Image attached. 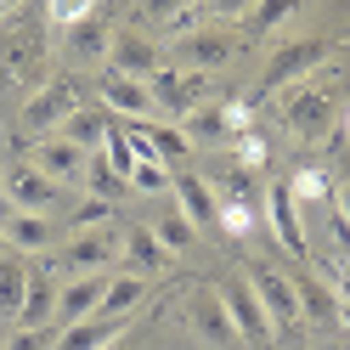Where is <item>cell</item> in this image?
I'll use <instances>...</instances> for the list:
<instances>
[{
    "label": "cell",
    "mask_w": 350,
    "mask_h": 350,
    "mask_svg": "<svg viewBox=\"0 0 350 350\" xmlns=\"http://www.w3.org/2000/svg\"><path fill=\"white\" fill-rule=\"evenodd\" d=\"M350 96V40L339 46V57H327L311 79L288 85V96H282V130H288L294 142H322L327 130L339 124V107Z\"/></svg>",
    "instance_id": "6da1fadb"
},
{
    "label": "cell",
    "mask_w": 350,
    "mask_h": 350,
    "mask_svg": "<svg viewBox=\"0 0 350 350\" xmlns=\"http://www.w3.org/2000/svg\"><path fill=\"white\" fill-rule=\"evenodd\" d=\"M51 17L46 0H17L12 12H0V79L40 91L51 79Z\"/></svg>",
    "instance_id": "7a4b0ae2"
},
{
    "label": "cell",
    "mask_w": 350,
    "mask_h": 350,
    "mask_svg": "<svg viewBox=\"0 0 350 350\" xmlns=\"http://www.w3.org/2000/svg\"><path fill=\"white\" fill-rule=\"evenodd\" d=\"M339 46H345L339 34H299V40H282V46L266 57V74H260V85H254V102H266V96H277V91H288V85L311 79Z\"/></svg>",
    "instance_id": "3957f363"
},
{
    "label": "cell",
    "mask_w": 350,
    "mask_h": 350,
    "mask_svg": "<svg viewBox=\"0 0 350 350\" xmlns=\"http://www.w3.org/2000/svg\"><path fill=\"white\" fill-rule=\"evenodd\" d=\"M85 107V91H79V79L74 74H51L40 91H29L23 102V113H17V136L23 142H46L62 130V119H74Z\"/></svg>",
    "instance_id": "277c9868"
},
{
    "label": "cell",
    "mask_w": 350,
    "mask_h": 350,
    "mask_svg": "<svg viewBox=\"0 0 350 350\" xmlns=\"http://www.w3.org/2000/svg\"><path fill=\"white\" fill-rule=\"evenodd\" d=\"M209 181V192H215V204H221V232H237L243 237L249 232V221H254V209H260V187H254V170H243V164H221L215 175H204Z\"/></svg>",
    "instance_id": "5b68a950"
},
{
    "label": "cell",
    "mask_w": 350,
    "mask_h": 350,
    "mask_svg": "<svg viewBox=\"0 0 350 350\" xmlns=\"http://www.w3.org/2000/svg\"><path fill=\"white\" fill-rule=\"evenodd\" d=\"M119 260V237H113V226H96V232H74L68 243H62L57 254H46V271L57 277H96V271H107Z\"/></svg>",
    "instance_id": "8992f818"
},
{
    "label": "cell",
    "mask_w": 350,
    "mask_h": 350,
    "mask_svg": "<svg viewBox=\"0 0 350 350\" xmlns=\"http://www.w3.org/2000/svg\"><path fill=\"white\" fill-rule=\"evenodd\" d=\"M215 294H221V305H226V322H232L237 345H266V339L277 334L271 317L260 311V299H254V288H249V277H221V282H215Z\"/></svg>",
    "instance_id": "52a82bcc"
},
{
    "label": "cell",
    "mask_w": 350,
    "mask_h": 350,
    "mask_svg": "<svg viewBox=\"0 0 350 350\" xmlns=\"http://www.w3.org/2000/svg\"><path fill=\"white\" fill-rule=\"evenodd\" d=\"M147 91H152V107H159V113L187 119L192 107L209 102V74H187V68H175V62H164V68L147 79Z\"/></svg>",
    "instance_id": "ba28073f"
},
{
    "label": "cell",
    "mask_w": 350,
    "mask_h": 350,
    "mask_svg": "<svg viewBox=\"0 0 350 350\" xmlns=\"http://www.w3.org/2000/svg\"><path fill=\"white\" fill-rule=\"evenodd\" d=\"M232 57H237L232 29H187L175 40V68H187V74H221Z\"/></svg>",
    "instance_id": "9c48e42d"
},
{
    "label": "cell",
    "mask_w": 350,
    "mask_h": 350,
    "mask_svg": "<svg viewBox=\"0 0 350 350\" xmlns=\"http://www.w3.org/2000/svg\"><path fill=\"white\" fill-rule=\"evenodd\" d=\"M170 192H175V209H181L198 232H221V204H215V192H209V181L198 170L170 164Z\"/></svg>",
    "instance_id": "30bf717a"
},
{
    "label": "cell",
    "mask_w": 350,
    "mask_h": 350,
    "mask_svg": "<svg viewBox=\"0 0 350 350\" xmlns=\"http://www.w3.org/2000/svg\"><path fill=\"white\" fill-rule=\"evenodd\" d=\"M187 327H192L204 345H215V350H232V345H237L232 322H226V305H221V294H215V282L187 288Z\"/></svg>",
    "instance_id": "8fae6325"
},
{
    "label": "cell",
    "mask_w": 350,
    "mask_h": 350,
    "mask_svg": "<svg viewBox=\"0 0 350 350\" xmlns=\"http://www.w3.org/2000/svg\"><path fill=\"white\" fill-rule=\"evenodd\" d=\"M0 192H6V204L12 209H34V215H51L57 204H62V187L57 181H46L29 159L23 164H12L6 175H0Z\"/></svg>",
    "instance_id": "7c38bea8"
},
{
    "label": "cell",
    "mask_w": 350,
    "mask_h": 350,
    "mask_svg": "<svg viewBox=\"0 0 350 350\" xmlns=\"http://www.w3.org/2000/svg\"><path fill=\"white\" fill-rule=\"evenodd\" d=\"M249 288L260 299V311L271 317V327H294L299 322V299H294V277L277 266H249Z\"/></svg>",
    "instance_id": "4fadbf2b"
},
{
    "label": "cell",
    "mask_w": 350,
    "mask_h": 350,
    "mask_svg": "<svg viewBox=\"0 0 350 350\" xmlns=\"http://www.w3.org/2000/svg\"><path fill=\"white\" fill-rule=\"evenodd\" d=\"M260 204H266V221H271V232H277L282 254L305 260V221H299V198H294V187H288V181H271L266 192H260Z\"/></svg>",
    "instance_id": "5bb4252c"
},
{
    "label": "cell",
    "mask_w": 350,
    "mask_h": 350,
    "mask_svg": "<svg viewBox=\"0 0 350 350\" xmlns=\"http://www.w3.org/2000/svg\"><path fill=\"white\" fill-rule=\"evenodd\" d=\"M164 51L152 46V40L142 34V29H113V51H107V68L113 74H130V79H152L164 68Z\"/></svg>",
    "instance_id": "9a60e30c"
},
{
    "label": "cell",
    "mask_w": 350,
    "mask_h": 350,
    "mask_svg": "<svg viewBox=\"0 0 350 350\" xmlns=\"http://www.w3.org/2000/svg\"><path fill=\"white\" fill-rule=\"evenodd\" d=\"M102 113H113V119H152L159 107H152V91H147V79H130V74H113V68H102Z\"/></svg>",
    "instance_id": "2e32d148"
},
{
    "label": "cell",
    "mask_w": 350,
    "mask_h": 350,
    "mask_svg": "<svg viewBox=\"0 0 350 350\" xmlns=\"http://www.w3.org/2000/svg\"><path fill=\"white\" fill-rule=\"evenodd\" d=\"M102 288H107V277L96 271V277H62L57 282V327H74V322H85V317H96V305H102Z\"/></svg>",
    "instance_id": "e0dca14e"
},
{
    "label": "cell",
    "mask_w": 350,
    "mask_h": 350,
    "mask_svg": "<svg viewBox=\"0 0 350 350\" xmlns=\"http://www.w3.org/2000/svg\"><path fill=\"white\" fill-rule=\"evenodd\" d=\"M0 232H6V249L17 254H51V215H34V209H0Z\"/></svg>",
    "instance_id": "ac0fdd59"
},
{
    "label": "cell",
    "mask_w": 350,
    "mask_h": 350,
    "mask_svg": "<svg viewBox=\"0 0 350 350\" xmlns=\"http://www.w3.org/2000/svg\"><path fill=\"white\" fill-rule=\"evenodd\" d=\"M62 51H68V62H79V68H107V51H113V29L102 23V17L91 12L85 23H74V29H62Z\"/></svg>",
    "instance_id": "d6986e66"
},
{
    "label": "cell",
    "mask_w": 350,
    "mask_h": 350,
    "mask_svg": "<svg viewBox=\"0 0 350 350\" xmlns=\"http://www.w3.org/2000/svg\"><path fill=\"white\" fill-rule=\"evenodd\" d=\"M237 130H243V119L232 113V107H221V102H204V107H192V113L181 119V136H187V147L198 142V147H221V142H232Z\"/></svg>",
    "instance_id": "ffe728a7"
},
{
    "label": "cell",
    "mask_w": 350,
    "mask_h": 350,
    "mask_svg": "<svg viewBox=\"0 0 350 350\" xmlns=\"http://www.w3.org/2000/svg\"><path fill=\"white\" fill-rule=\"evenodd\" d=\"M85 159H91V152H79L74 142H62V136H46V142H34V152H29V164L46 175V181H79L85 175Z\"/></svg>",
    "instance_id": "44dd1931"
},
{
    "label": "cell",
    "mask_w": 350,
    "mask_h": 350,
    "mask_svg": "<svg viewBox=\"0 0 350 350\" xmlns=\"http://www.w3.org/2000/svg\"><path fill=\"white\" fill-rule=\"evenodd\" d=\"M51 317H57V277L46 266H29V288H23L12 327H51Z\"/></svg>",
    "instance_id": "7402d4cb"
},
{
    "label": "cell",
    "mask_w": 350,
    "mask_h": 350,
    "mask_svg": "<svg viewBox=\"0 0 350 350\" xmlns=\"http://www.w3.org/2000/svg\"><path fill=\"white\" fill-rule=\"evenodd\" d=\"M124 334H130V317H85L74 327H62L51 350H107V345L124 339Z\"/></svg>",
    "instance_id": "603a6c76"
},
{
    "label": "cell",
    "mask_w": 350,
    "mask_h": 350,
    "mask_svg": "<svg viewBox=\"0 0 350 350\" xmlns=\"http://www.w3.org/2000/svg\"><path fill=\"white\" fill-rule=\"evenodd\" d=\"M294 299H299V317H311L317 327H334L339 322V294L327 288L317 271H294Z\"/></svg>",
    "instance_id": "cb8c5ba5"
},
{
    "label": "cell",
    "mask_w": 350,
    "mask_h": 350,
    "mask_svg": "<svg viewBox=\"0 0 350 350\" xmlns=\"http://www.w3.org/2000/svg\"><path fill=\"white\" fill-rule=\"evenodd\" d=\"M142 299H147V277H142V271L107 277V288H102V305H96V317H136V311H142Z\"/></svg>",
    "instance_id": "d4e9b609"
},
{
    "label": "cell",
    "mask_w": 350,
    "mask_h": 350,
    "mask_svg": "<svg viewBox=\"0 0 350 350\" xmlns=\"http://www.w3.org/2000/svg\"><path fill=\"white\" fill-rule=\"evenodd\" d=\"M23 288H29V254L6 249V254H0V322H17Z\"/></svg>",
    "instance_id": "484cf974"
},
{
    "label": "cell",
    "mask_w": 350,
    "mask_h": 350,
    "mask_svg": "<svg viewBox=\"0 0 350 350\" xmlns=\"http://www.w3.org/2000/svg\"><path fill=\"white\" fill-rule=\"evenodd\" d=\"M119 254H130L142 271H164L170 260H175V254L159 243V237H152V226H130V232L119 237Z\"/></svg>",
    "instance_id": "4316f807"
},
{
    "label": "cell",
    "mask_w": 350,
    "mask_h": 350,
    "mask_svg": "<svg viewBox=\"0 0 350 350\" xmlns=\"http://www.w3.org/2000/svg\"><path fill=\"white\" fill-rule=\"evenodd\" d=\"M62 142H74L79 152H102V136H107V113H96V107H79L74 119H62L57 130Z\"/></svg>",
    "instance_id": "83f0119b"
},
{
    "label": "cell",
    "mask_w": 350,
    "mask_h": 350,
    "mask_svg": "<svg viewBox=\"0 0 350 350\" xmlns=\"http://www.w3.org/2000/svg\"><path fill=\"white\" fill-rule=\"evenodd\" d=\"M299 6H305V0H254V6H249V17H243V34H249V40L271 34V29H282V23H288Z\"/></svg>",
    "instance_id": "f1b7e54d"
},
{
    "label": "cell",
    "mask_w": 350,
    "mask_h": 350,
    "mask_svg": "<svg viewBox=\"0 0 350 350\" xmlns=\"http://www.w3.org/2000/svg\"><path fill=\"white\" fill-rule=\"evenodd\" d=\"M152 237H159V243H164L170 254H187L192 243H198V226H192L187 215L170 204V209H159V221H152Z\"/></svg>",
    "instance_id": "f546056e"
},
{
    "label": "cell",
    "mask_w": 350,
    "mask_h": 350,
    "mask_svg": "<svg viewBox=\"0 0 350 350\" xmlns=\"http://www.w3.org/2000/svg\"><path fill=\"white\" fill-rule=\"evenodd\" d=\"M79 181H85V192H91V198H107V204H119L124 192H130V181L107 170L102 152H91V159H85V175H79Z\"/></svg>",
    "instance_id": "4dcf8cb0"
},
{
    "label": "cell",
    "mask_w": 350,
    "mask_h": 350,
    "mask_svg": "<svg viewBox=\"0 0 350 350\" xmlns=\"http://www.w3.org/2000/svg\"><path fill=\"white\" fill-rule=\"evenodd\" d=\"M136 124H142L147 147L159 152L164 164H181V159H187V136H181V124H164V119H136Z\"/></svg>",
    "instance_id": "1f68e13d"
},
{
    "label": "cell",
    "mask_w": 350,
    "mask_h": 350,
    "mask_svg": "<svg viewBox=\"0 0 350 350\" xmlns=\"http://www.w3.org/2000/svg\"><path fill=\"white\" fill-rule=\"evenodd\" d=\"M198 0H136V23H181L187 29V12Z\"/></svg>",
    "instance_id": "d6a6232c"
},
{
    "label": "cell",
    "mask_w": 350,
    "mask_h": 350,
    "mask_svg": "<svg viewBox=\"0 0 350 350\" xmlns=\"http://www.w3.org/2000/svg\"><path fill=\"white\" fill-rule=\"evenodd\" d=\"M113 215H119V204H107V198H85V204L68 215V221H74V232H96V226L113 221Z\"/></svg>",
    "instance_id": "836d02e7"
},
{
    "label": "cell",
    "mask_w": 350,
    "mask_h": 350,
    "mask_svg": "<svg viewBox=\"0 0 350 350\" xmlns=\"http://www.w3.org/2000/svg\"><path fill=\"white\" fill-rule=\"evenodd\" d=\"M91 12H96V0H46L51 29H74V23H85Z\"/></svg>",
    "instance_id": "e575fe53"
},
{
    "label": "cell",
    "mask_w": 350,
    "mask_h": 350,
    "mask_svg": "<svg viewBox=\"0 0 350 350\" xmlns=\"http://www.w3.org/2000/svg\"><path fill=\"white\" fill-rule=\"evenodd\" d=\"M57 334H62L57 322H51V327H12V334H6V350H51Z\"/></svg>",
    "instance_id": "d590c367"
},
{
    "label": "cell",
    "mask_w": 350,
    "mask_h": 350,
    "mask_svg": "<svg viewBox=\"0 0 350 350\" xmlns=\"http://www.w3.org/2000/svg\"><path fill=\"white\" fill-rule=\"evenodd\" d=\"M198 6H204L209 17H221V23H226V17H249L254 0H198Z\"/></svg>",
    "instance_id": "8d00e7d4"
},
{
    "label": "cell",
    "mask_w": 350,
    "mask_h": 350,
    "mask_svg": "<svg viewBox=\"0 0 350 350\" xmlns=\"http://www.w3.org/2000/svg\"><path fill=\"white\" fill-rule=\"evenodd\" d=\"M288 187H294V198H322V192H327V175H322V170H305L299 181H288Z\"/></svg>",
    "instance_id": "74e56055"
},
{
    "label": "cell",
    "mask_w": 350,
    "mask_h": 350,
    "mask_svg": "<svg viewBox=\"0 0 350 350\" xmlns=\"http://www.w3.org/2000/svg\"><path fill=\"white\" fill-rule=\"evenodd\" d=\"M339 221H345V226H350V181H345V187H339Z\"/></svg>",
    "instance_id": "f35d334b"
},
{
    "label": "cell",
    "mask_w": 350,
    "mask_h": 350,
    "mask_svg": "<svg viewBox=\"0 0 350 350\" xmlns=\"http://www.w3.org/2000/svg\"><path fill=\"white\" fill-rule=\"evenodd\" d=\"M6 334H12V322H0V350H6Z\"/></svg>",
    "instance_id": "ab89813d"
},
{
    "label": "cell",
    "mask_w": 350,
    "mask_h": 350,
    "mask_svg": "<svg viewBox=\"0 0 350 350\" xmlns=\"http://www.w3.org/2000/svg\"><path fill=\"white\" fill-rule=\"evenodd\" d=\"M107 350H130V345H124V339H113V345H107Z\"/></svg>",
    "instance_id": "60d3db41"
},
{
    "label": "cell",
    "mask_w": 350,
    "mask_h": 350,
    "mask_svg": "<svg viewBox=\"0 0 350 350\" xmlns=\"http://www.w3.org/2000/svg\"><path fill=\"white\" fill-rule=\"evenodd\" d=\"M12 6H17V0H0V12H12Z\"/></svg>",
    "instance_id": "b9f144b4"
},
{
    "label": "cell",
    "mask_w": 350,
    "mask_h": 350,
    "mask_svg": "<svg viewBox=\"0 0 350 350\" xmlns=\"http://www.w3.org/2000/svg\"><path fill=\"white\" fill-rule=\"evenodd\" d=\"M0 254H6V232H0Z\"/></svg>",
    "instance_id": "7bdbcfd3"
},
{
    "label": "cell",
    "mask_w": 350,
    "mask_h": 350,
    "mask_svg": "<svg viewBox=\"0 0 350 350\" xmlns=\"http://www.w3.org/2000/svg\"><path fill=\"white\" fill-rule=\"evenodd\" d=\"M0 209H6V192H0Z\"/></svg>",
    "instance_id": "ee69618b"
},
{
    "label": "cell",
    "mask_w": 350,
    "mask_h": 350,
    "mask_svg": "<svg viewBox=\"0 0 350 350\" xmlns=\"http://www.w3.org/2000/svg\"><path fill=\"white\" fill-rule=\"evenodd\" d=\"M345 350H350V345H345Z\"/></svg>",
    "instance_id": "f6af8a7d"
}]
</instances>
